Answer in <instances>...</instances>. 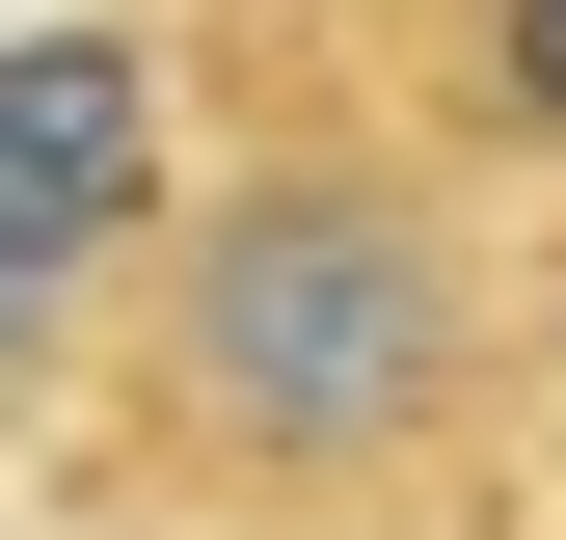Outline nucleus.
<instances>
[{"label": "nucleus", "mask_w": 566, "mask_h": 540, "mask_svg": "<svg viewBox=\"0 0 566 540\" xmlns=\"http://www.w3.org/2000/svg\"><path fill=\"white\" fill-rule=\"evenodd\" d=\"M135 459L217 513H378L459 459V405L513 378V270H485L459 163L378 108H297L243 163H189L135 217Z\"/></svg>", "instance_id": "f257e3e1"}, {"label": "nucleus", "mask_w": 566, "mask_h": 540, "mask_svg": "<svg viewBox=\"0 0 566 540\" xmlns=\"http://www.w3.org/2000/svg\"><path fill=\"white\" fill-rule=\"evenodd\" d=\"M135 217H163V54L135 28H0V352H54L135 270Z\"/></svg>", "instance_id": "f03ea898"}, {"label": "nucleus", "mask_w": 566, "mask_h": 540, "mask_svg": "<svg viewBox=\"0 0 566 540\" xmlns=\"http://www.w3.org/2000/svg\"><path fill=\"white\" fill-rule=\"evenodd\" d=\"M459 163H566V0H459Z\"/></svg>", "instance_id": "7ed1b4c3"}]
</instances>
